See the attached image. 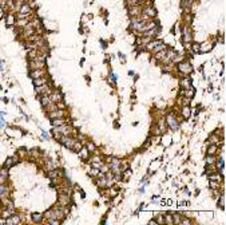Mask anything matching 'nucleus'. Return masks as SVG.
I'll use <instances>...</instances> for the list:
<instances>
[{
  "mask_svg": "<svg viewBox=\"0 0 226 225\" xmlns=\"http://www.w3.org/2000/svg\"><path fill=\"white\" fill-rule=\"evenodd\" d=\"M165 123H166V127L169 130H171V131H178L179 127H181L179 115L174 111L166 114V117H165Z\"/></svg>",
  "mask_w": 226,
  "mask_h": 225,
  "instance_id": "f257e3e1",
  "label": "nucleus"
},
{
  "mask_svg": "<svg viewBox=\"0 0 226 225\" xmlns=\"http://www.w3.org/2000/svg\"><path fill=\"white\" fill-rule=\"evenodd\" d=\"M177 70H178V72H179L181 77H189V75L194 71L193 64L190 63L189 61H181V62H178Z\"/></svg>",
  "mask_w": 226,
  "mask_h": 225,
  "instance_id": "f03ea898",
  "label": "nucleus"
},
{
  "mask_svg": "<svg viewBox=\"0 0 226 225\" xmlns=\"http://www.w3.org/2000/svg\"><path fill=\"white\" fill-rule=\"evenodd\" d=\"M56 204L63 205V206H71L72 205V194H68L63 190H58Z\"/></svg>",
  "mask_w": 226,
  "mask_h": 225,
  "instance_id": "7ed1b4c3",
  "label": "nucleus"
},
{
  "mask_svg": "<svg viewBox=\"0 0 226 225\" xmlns=\"http://www.w3.org/2000/svg\"><path fill=\"white\" fill-rule=\"evenodd\" d=\"M76 141H78V139H76V137H75V136H63V137H60L58 139V142L62 145V146L68 149V150L72 149V146L75 145V142H76Z\"/></svg>",
  "mask_w": 226,
  "mask_h": 225,
  "instance_id": "20e7f679",
  "label": "nucleus"
},
{
  "mask_svg": "<svg viewBox=\"0 0 226 225\" xmlns=\"http://www.w3.org/2000/svg\"><path fill=\"white\" fill-rule=\"evenodd\" d=\"M52 90H54L52 83L48 82V83H46V84H43V86H36V87H35V94H36V97H40V95H50Z\"/></svg>",
  "mask_w": 226,
  "mask_h": 225,
  "instance_id": "39448f33",
  "label": "nucleus"
},
{
  "mask_svg": "<svg viewBox=\"0 0 226 225\" xmlns=\"http://www.w3.org/2000/svg\"><path fill=\"white\" fill-rule=\"evenodd\" d=\"M181 39H182V42L185 44H190L193 42V29L189 24H185L182 27V38Z\"/></svg>",
  "mask_w": 226,
  "mask_h": 225,
  "instance_id": "423d86ee",
  "label": "nucleus"
},
{
  "mask_svg": "<svg viewBox=\"0 0 226 225\" xmlns=\"http://www.w3.org/2000/svg\"><path fill=\"white\" fill-rule=\"evenodd\" d=\"M143 6L142 4H134V6H129V16L130 18H137L142 15Z\"/></svg>",
  "mask_w": 226,
  "mask_h": 225,
  "instance_id": "0eeeda50",
  "label": "nucleus"
},
{
  "mask_svg": "<svg viewBox=\"0 0 226 225\" xmlns=\"http://www.w3.org/2000/svg\"><path fill=\"white\" fill-rule=\"evenodd\" d=\"M67 114H68V113H67V109H66V110H60V109H58V110H55V111L47 113L46 115H47L48 119H55V118H66V117H68Z\"/></svg>",
  "mask_w": 226,
  "mask_h": 225,
  "instance_id": "6e6552de",
  "label": "nucleus"
},
{
  "mask_svg": "<svg viewBox=\"0 0 226 225\" xmlns=\"http://www.w3.org/2000/svg\"><path fill=\"white\" fill-rule=\"evenodd\" d=\"M50 98H51V102L52 103H58L60 101H63L64 99V95H63V93L60 91L59 88H54L51 94H50Z\"/></svg>",
  "mask_w": 226,
  "mask_h": 225,
  "instance_id": "1a4fd4ad",
  "label": "nucleus"
},
{
  "mask_svg": "<svg viewBox=\"0 0 226 225\" xmlns=\"http://www.w3.org/2000/svg\"><path fill=\"white\" fill-rule=\"evenodd\" d=\"M29 78L31 79H36V78H42V77H46V75H48L47 72V67L46 68H38V70H31L29 71Z\"/></svg>",
  "mask_w": 226,
  "mask_h": 225,
  "instance_id": "9d476101",
  "label": "nucleus"
},
{
  "mask_svg": "<svg viewBox=\"0 0 226 225\" xmlns=\"http://www.w3.org/2000/svg\"><path fill=\"white\" fill-rule=\"evenodd\" d=\"M19 162H22L20 161V158L16 156V154H13V156H11V157H8L6 161H4V163H3V166H6V168H8V169H11V168H13L15 165H18Z\"/></svg>",
  "mask_w": 226,
  "mask_h": 225,
  "instance_id": "9b49d317",
  "label": "nucleus"
},
{
  "mask_svg": "<svg viewBox=\"0 0 226 225\" xmlns=\"http://www.w3.org/2000/svg\"><path fill=\"white\" fill-rule=\"evenodd\" d=\"M9 169L3 166L0 169V184H9Z\"/></svg>",
  "mask_w": 226,
  "mask_h": 225,
  "instance_id": "f8f14e48",
  "label": "nucleus"
},
{
  "mask_svg": "<svg viewBox=\"0 0 226 225\" xmlns=\"http://www.w3.org/2000/svg\"><path fill=\"white\" fill-rule=\"evenodd\" d=\"M47 62H40V61H28V68L31 70H38V68H46Z\"/></svg>",
  "mask_w": 226,
  "mask_h": 225,
  "instance_id": "ddd939ff",
  "label": "nucleus"
},
{
  "mask_svg": "<svg viewBox=\"0 0 226 225\" xmlns=\"http://www.w3.org/2000/svg\"><path fill=\"white\" fill-rule=\"evenodd\" d=\"M29 221L34 222V224H42L44 221V216L43 213H39V212H32L29 214Z\"/></svg>",
  "mask_w": 226,
  "mask_h": 225,
  "instance_id": "4468645a",
  "label": "nucleus"
},
{
  "mask_svg": "<svg viewBox=\"0 0 226 225\" xmlns=\"http://www.w3.org/2000/svg\"><path fill=\"white\" fill-rule=\"evenodd\" d=\"M16 13H22V15H32V13H34V9H32L31 6H29V3L26 0V2L23 3V6L20 7V9H19Z\"/></svg>",
  "mask_w": 226,
  "mask_h": 225,
  "instance_id": "2eb2a0df",
  "label": "nucleus"
},
{
  "mask_svg": "<svg viewBox=\"0 0 226 225\" xmlns=\"http://www.w3.org/2000/svg\"><path fill=\"white\" fill-rule=\"evenodd\" d=\"M11 197V186L9 184H0V198Z\"/></svg>",
  "mask_w": 226,
  "mask_h": 225,
  "instance_id": "dca6fc26",
  "label": "nucleus"
},
{
  "mask_svg": "<svg viewBox=\"0 0 226 225\" xmlns=\"http://www.w3.org/2000/svg\"><path fill=\"white\" fill-rule=\"evenodd\" d=\"M193 114V110L190 106H181V110H179V115L182 117L183 119H189L192 117Z\"/></svg>",
  "mask_w": 226,
  "mask_h": 225,
  "instance_id": "f3484780",
  "label": "nucleus"
},
{
  "mask_svg": "<svg viewBox=\"0 0 226 225\" xmlns=\"http://www.w3.org/2000/svg\"><path fill=\"white\" fill-rule=\"evenodd\" d=\"M225 204H226L225 192H223V190H221V192H219V196L217 197V206L221 209V211H225Z\"/></svg>",
  "mask_w": 226,
  "mask_h": 225,
  "instance_id": "a211bd4d",
  "label": "nucleus"
},
{
  "mask_svg": "<svg viewBox=\"0 0 226 225\" xmlns=\"http://www.w3.org/2000/svg\"><path fill=\"white\" fill-rule=\"evenodd\" d=\"M78 156H79L80 159H83V161H88V158H90V156H91V153H90L88 149L83 145V147L78 152Z\"/></svg>",
  "mask_w": 226,
  "mask_h": 225,
  "instance_id": "6ab92c4d",
  "label": "nucleus"
},
{
  "mask_svg": "<svg viewBox=\"0 0 226 225\" xmlns=\"http://www.w3.org/2000/svg\"><path fill=\"white\" fill-rule=\"evenodd\" d=\"M179 84H181V87H182L183 90L193 87V84H192V78H190V77H182V79L179 81Z\"/></svg>",
  "mask_w": 226,
  "mask_h": 225,
  "instance_id": "aec40b11",
  "label": "nucleus"
},
{
  "mask_svg": "<svg viewBox=\"0 0 226 225\" xmlns=\"http://www.w3.org/2000/svg\"><path fill=\"white\" fill-rule=\"evenodd\" d=\"M50 123H51V126H60V125H64V123H70V119H68V117L55 118V119H50Z\"/></svg>",
  "mask_w": 226,
  "mask_h": 225,
  "instance_id": "412c9836",
  "label": "nucleus"
},
{
  "mask_svg": "<svg viewBox=\"0 0 226 225\" xmlns=\"http://www.w3.org/2000/svg\"><path fill=\"white\" fill-rule=\"evenodd\" d=\"M43 166H44L46 170H52V169L58 168V161H55V159H46Z\"/></svg>",
  "mask_w": 226,
  "mask_h": 225,
  "instance_id": "4be33fe9",
  "label": "nucleus"
},
{
  "mask_svg": "<svg viewBox=\"0 0 226 225\" xmlns=\"http://www.w3.org/2000/svg\"><path fill=\"white\" fill-rule=\"evenodd\" d=\"M50 82V78H48V75H46V77H42V78H36V79H32V83H34V86L36 87V86H43V84H46Z\"/></svg>",
  "mask_w": 226,
  "mask_h": 225,
  "instance_id": "5701e85b",
  "label": "nucleus"
},
{
  "mask_svg": "<svg viewBox=\"0 0 226 225\" xmlns=\"http://www.w3.org/2000/svg\"><path fill=\"white\" fill-rule=\"evenodd\" d=\"M218 150H219V146H218V145H215V143H209V146H208V149H206V154H210V156H217Z\"/></svg>",
  "mask_w": 226,
  "mask_h": 225,
  "instance_id": "b1692460",
  "label": "nucleus"
},
{
  "mask_svg": "<svg viewBox=\"0 0 226 225\" xmlns=\"http://www.w3.org/2000/svg\"><path fill=\"white\" fill-rule=\"evenodd\" d=\"M6 23H7V26H13L15 23H16V13L15 12H9L7 13V16H6Z\"/></svg>",
  "mask_w": 226,
  "mask_h": 225,
  "instance_id": "393cba45",
  "label": "nucleus"
},
{
  "mask_svg": "<svg viewBox=\"0 0 226 225\" xmlns=\"http://www.w3.org/2000/svg\"><path fill=\"white\" fill-rule=\"evenodd\" d=\"M150 134H151V136H155V137H160L163 134V131L158 126V123H154L151 126V129H150Z\"/></svg>",
  "mask_w": 226,
  "mask_h": 225,
  "instance_id": "a878e982",
  "label": "nucleus"
},
{
  "mask_svg": "<svg viewBox=\"0 0 226 225\" xmlns=\"http://www.w3.org/2000/svg\"><path fill=\"white\" fill-rule=\"evenodd\" d=\"M16 156L20 158V161L28 159V150H27V149H24V147H20V149H18Z\"/></svg>",
  "mask_w": 226,
  "mask_h": 225,
  "instance_id": "bb28decb",
  "label": "nucleus"
},
{
  "mask_svg": "<svg viewBox=\"0 0 226 225\" xmlns=\"http://www.w3.org/2000/svg\"><path fill=\"white\" fill-rule=\"evenodd\" d=\"M214 47V44L213 43H203V44H199V52H209V51H212Z\"/></svg>",
  "mask_w": 226,
  "mask_h": 225,
  "instance_id": "cd10ccee",
  "label": "nucleus"
},
{
  "mask_svg": "<svg viewBox=\"0 0 226 225\" xmlns=\"http://www.w3.org/2000/svg\"><path fill=\"white\" fill-rule=\"evenodd\" d=\"M38 99H39L40 104H42V107H46V106H48L50 103H52L50 95H40V97H38Z\"/></svg>",
  "mask_w": 226,
  "mask_h": 225,
  "instance_id": "c85d7f7f",
  "label": "nucleus"
},
{
  "mask_svg": "<svg viewBox=\"0 0 226 225\" xmlns=\"http://www.w3.org/2000/svg\"><path fill=\"white\" fill-rule=\"evenodd\" d=\"M84 146H86L87 149H88V152L91 153V154H94V153H97V145H95L92 141H88V139H86L84 141Z\"/></svg>",
  "mask_w": 226,
  "mask_h": 225,
  "instance_id": "c756f323",
  "label": "nucleus"
},
{
  "mask_svg": "<svg viewBox=\"0 0 226 225\" xmlns=\"http://www.w3.org/2000/svg\"><path fill=\"white\" fill-rule=\"evenodd\" d=\"M167 50V48H166ZM166 50H162V51H159V52H155V54H153V58L155 59L157 62H162L163 59H165V56H166Z\"/></svg>",
  "mask_w": 226,
  "mask_h": 225,
  "instance_id": "7c9ffc66",
  "label": "nucleus"
},
{
  "mask_svg": "<svg viewBox=\"0 0 226 225\" xmlns=\"http://www.w3.org/2000/svg\"><path fill=\"white\" fill-rule=\"evenodd\" d=\"M167 48V46L165 43H162V42H158L155 46L153 47V50H151V54H155V52H159V51H162V50H166Z\"/></svg>",
  "mask_w": 226,
  "mask_h": 225,
  "instance_id": "2f4dec72",
  "label": "nucleus"
},
{
  "mask_svg": "<svg viewBox=\"0 0 226 225\" xmlns=\"http://www.w3.org/2000/svg\"><path fill=\"white\" fill-rule=\"evenodd\" d=\"M163 224H167V225H173L174 224V220H173V214L170 212H166L163 214Z\"/></svg>",
  "mask_w": 226,
  "mask_h": 225,
  "instance_id": "473e14b6",
  "label": "nucleus"
},
{
  "mask_svg": "<svg viewBox=\"0 0 226 225\" xmlns=\"http://www.w3.org/2000/svg\"><path fill=\"white\" fill-rule=\"evenodd\" d=\"M87 174H88V176L91 177V178H97V177H99L100 170H99L98 168H92V166H91V169H90V170L87 172Z\"/></svg>",
  "mask_w": 226,
  "mask_h": 225,
  "instance_id": "72a5a7b5",
  "label": "nucleus"
},
{
  "mask_svg": "<svg viewBox=\"0 0 226 225\" xmlns=\"http://www.w3.org/2000/svg\"><path fill=\"white\" fill-rule=\"evenodd\" d=\"M215 159H217V156L206 154V157H205V165H215Z\"/></svg>",
  "mask_w": 226,
  "mask_h": 225,
  "instance_id": "f704fd0d",
  "label": "nucleus"
},
{
  "mask_svg": "<svg viewBox=\"0 0 226 225\" xmlns=\"http://www.w3.org/2000/svg\"><path fill=\"white\" fill-rule=\"evenodd\" d=\"M83 147V142H80V141H76L75 142V145L72 146V149H71V152H74V153H78L80 149Z\"/></svg>",
  "mask_w": 226,
  "mask_h": 225,
  "instance_id": "c9c22d12",
  "label": "nucleus"
},
{
  "mask_svg": "<svg viewBox=\"0 0 226 225\" xmlns=\"http://www.w3.org/2000/svg\"><path fill=\"white\" fill-rule=\"evenodd\" d=\"M190 50H192L193 54H201L199 52V43H193L192 46H190Z\"/></svg>",
  "mask_w": 226,
  "mask_h": 225,
  "instance_id": "e433bc0d",
  "label": "nucleus"
},
{
  "mask_svg": "<svg viewBox=\"0 0 226 225\" xmlns=\"http://www.w3.org/2000/svg\"><path fill=\"white\" fill-rule=\"evenodd\" d=\"M44 221L50 225H60L62 224V221H60V220H56V218H48V220H44Z\"/></svg>",
  "mask_w": 226,
  "mask_h": 225,
  "instance_id": "4c0bfd02",
  "label": "nucleus"
},
{
  "mask_svg": "<svg viewBox=\"0 0 226 225\" xmlns=\"http://www.w3.org/2000/svg\"><path fill=\"white\" fill-rule=\"evenodd\" d=\"M171 214H173L174 224H179L181 220H182V214H181V213H171Z\"/></svg>",
  "mask_w": 226,
  "mask_h": 225,
  "instance_id": "58836bf2",
  "label": "nucleus"
},
{
  "mask_svg": "<svg viewBox=\"0 0 226 225\" xmlns=\"http://www.w3.org/2000/svg\"><path fill=\"white\" fill-rule=\"evenodd\" d=\"M181 225H190V224H193V220L192 218H187L186 216H182V220H181Z\"/></svg>",
  "mask_w": 226,
  "mask_h": 225,
  "instance_id": "ea45409f",
  "label": "nucleus"
},
{
  "mask_svg": "<svg viewBox=\"0 0 226 225\" xmlns=\"http://www.w3.org/2000/svg\"><path fill=\"white\" fill-rule=\"evenodd\" d=\"M15 130L16 129H12V127H6V134L8 137H15Z\"/></svg>",
  "mask_w": 226,
  "mask_h": 225,
  "instance_id": "a19ab883",
  "label": "nucleus"
},
{
  "mask_svg": "<svg viewBox=\"0 0 226 225\" xmlns=\"http://www.w3.org/2000/svg\"><path fill=\"white\" fill-rule=\"evenodd\" d=\"M162 136H163V141H162V142H163V146H169V143L171 142V141H169V139H171V138H170V136H166L165 133L162 134Z\"/></svg>",
  "mask_w": 226,
  "mask_h": 225,
  "instance_id": "79ce46f5",
  "label": "nucleus"
},
{
  "mask_svg": "<svg viewBox=\"0 0 226 225\" xmlns=\"http://www.w3.org/2000/svg\"><path fill=\"white\" fill-rule=\"evenodd\" d=\"M154 220L157 224H163V214H155Z\"/></svg>",
  "mask_w": 226,
  "mask_h": 225,
  "instance_id": "37998d69",
  "label": "nucleus"
},
{
  "mask_svg": "<svg viewBox=\"0 0 226 225\" xmlns=\"http://www.w3.org/2000/svg\"><path fill=\"white\" fill-rule=\"evenodd\" d=\"M108 78L111 79L113 84H117V75H115L114 72H111V71H110V74H108Z\"/></svg>",
  "mask_w": 226,
  "mask_h": 225,
  "instance_id": "c03bdc74",
  "label": "nucleus"
},
{
  "mask_svg": "<svg viewBox=\"0 0 226 225\" xmlns=\"http://www.w3.org/2000/svg\"><path fill=\"white\" fill-rule=\"evenodd\" d=\"M56 106H58V109H60V110H66V109H67V106H66V103H64V101L58 102V103H56Z\"/></svg>",
  "mask_w": 226,
  "mask_h": 225,
  "instance_id": "a18cd8bd",
  "label": "nucleus"
},
{
  "mask_svg": "<svg viewBox=\"0 0 226 225\" xmlns=\"http://www.w3.org/2000/svg\"><path fill=\"white\" fill-rule=\"evenodd\" d=\"M42 138L44 139V141H48V139H50L48 133H47V131H44V130H42Z\"/></svg>",
  "mask_w": 226,
  "mask_h": 225,
  "instance_id": "49530a36",
  "label": "nucleus"
},
{
  "mask_svg": "<svg viewBox=\"0 0 226 225\" xmlns=\"http://www.w3.org/2000/svg\"><path fill=\"white\" fill-rule=\"evenodd\" d=\"M6 126H7V123H6V119H4V118H0V130H2V129H4Z\"/></svg>",
  "mask_w": 226,
  "mask_h": 225,
  "instance_id": "de8ad7c7",
  "label": "nucleus"
},
{
  "mask_svg": "<svg viewBox=\"0 0 226 225\" xmlns=\"http://www.w3.org/2000/svg\"><path fill=\"white\" fill-rule=\"evenodd\" d=\"M145 188H146V185L142 184V186L139 188V194H145Z\"/></svg>",
  "mask_w": 226,
  "mask_h": 225,
  "instance_id": "09e8293b",
  "label": "nucleus"
},
{
  "mask_svg": "<svg viewBox=\"0 0 226 225\" xmlns=\"http://www.w3.org/2000/svg\"><path fill=\"white\" fill-rule=\"evenodd\" d=\"M4 15H6V13H4V8L0 7V20H2V19L4 18Z\"/></svg>",
  "mask_w": 226,
  "mask_h": 225,
  "instance_id": "8fccbe9b",
  "label": "nucleus"
},
{
  "mask_svg": "<svg viewBox=\"0 0 226 225\" xmlns=\"http://www.w3.org/2000/svg\"><path fill=\"white\" fill-rule=\"evenodd\" d=\"M118 56H119L120 59H122V61H124V55H123L122 52H118Z\"/></svg>",
  "mask_w": 226,
  "mask_h": 225,
  "instance_id": "3c124183",
  "label": "nucleus"
},
{
  "mask_svg": "<svg viewBox=\"0 0 226 225\" xmlns=\"http://www.w3.org/2000/svg\"><path fill=\"white\" fill-rule=\"evenodd\" d=\"M129 75H130V77H133V75H134V71H133V70H130V71H129Z\"/></svg>",
  "mask_w": 226,
  "mask_h": 225,
  "instance_id": "603ef678",
  "label": "nucleus"
},
{
  "mask_svg": "<svg viewBox=\"0 0 226 225\" xmlns=\"http://www.w3.org/2000/svg\"><path fill=\"white\" fill-rule=\"evenodd\" d=\"M0 90H2V86H0Z\"/></svg>",
  "mask_w": 226,
  "mask_h": 225,
  "instance_id": "864d4df0",
  "label": "nucleus"
}]
</instances>
